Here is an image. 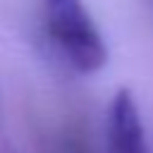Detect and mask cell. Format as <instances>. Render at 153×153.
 Returning a JSON list of instances; mask_svg holds the SVG:
<instances>
[{
	"label": "cell",
	"mask_w": 153,
	"mask_h": 153,
	"mask_svg": "<svg viewBox=\"0 0 153 153\" xmlns=\"http://www.w3.org/2000/svg\"><path fill=\"white\" fill-rule=\"evenodd\" d=\"M45 26L76 72L91 74L105 65L108 48L81 0H45Z\"/></svg>",
	"instance_id": "6da1fadb"
},
{
	"label": "cell",
	"mask_w": 153,
	"mask_h": 153,
	"mask_svg": "<svg viewBox=\"0 0 153 153\" xmlns=\"http://www.w3.org/2000/svg\"><path fill=\"white\" fill-rule=\"evenodd\" d=\"M108 153H148L139 108L127 88H122L108 115Z\"/></svg>",
	"instance_id": "7a4b0ae2"
}]
</instances>
